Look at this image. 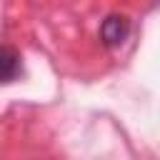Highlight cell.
<instances>
[{"mask_svg": "<svg viewBox=\"0 0 160 160\" xmlns=\"http://www.w3.org/2000/svg\"><path fill=\"white\" fill-rule=\"evenodd\" d=\"M128 35H130V20H128V15L110 12V15L102 20V25H100V40H102L108 48L122 45Z\"/></svg>", "mask_w": 160, "mask_h": 160, "instance_id": "cell-1", "label": "cell"}, {"mask_svg": "<svg viewBox=\"0 0 160 160\" xmlns=\"http://www.w3.org/2000/svg\"><path fill=\"white\" fill-rule=\"evenodd\" d=\"M22 72L20 52L12 45H0V82H12Z\"/></svg>", "mask_w": 160, "mask_h": 160, "instance_id": "cell-2", "label": "cell"}]
</instances>
